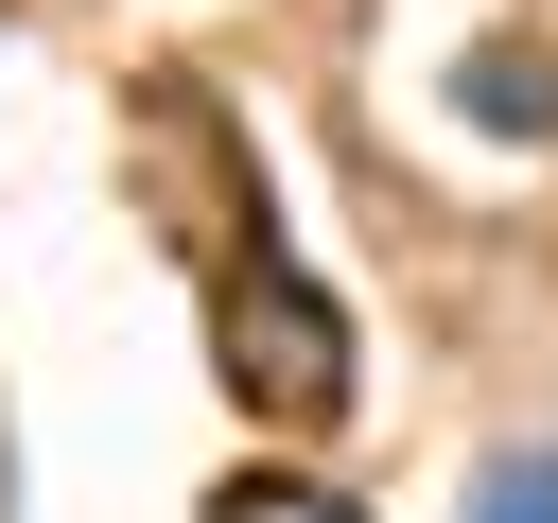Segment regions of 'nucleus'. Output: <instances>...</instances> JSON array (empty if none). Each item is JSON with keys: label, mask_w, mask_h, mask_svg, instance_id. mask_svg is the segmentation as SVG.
<instances>
[{"label": "nucleus", "mask_w": 558, "mask_h": 523, "mask_svg": "<svg viewBox=\"0 0 558 523\" xmlns=\"http://www.w3.org/2000/svg\"><path fill=\"white\" fill-rule=\"evenodd\" d=\"M192 523H366V506H349V488H314V471H227Z\"/></svg>", "instance_id": "3"}, {"label": "nucleus", "mask_w": 558, "mask_h": 523, "mask_svg": "<svg viewBox=\"0 0 558 523\" xmlns=\"http://www.w3.org/2000/svg\"><path fill=\"white\" fill-rule=\"evenodd\" d=\"M209 349H227V384H244V418H349V314L262 244V262H227L209 279Z\"/></svg>", "instance_id": "1"}, {"label": "nucleus", "mask_w": 558, "mask_h": 523, "mask_svg": "<svg viewBox=\"0 0 558 523\" xmlns=\"http://www.w3.org/2000/svg\"><path fill=\"white\" fill-rule=\"evenodd\" d=\"M471 523H558V453H506V471L471 488Z\"/></svg>", "instance_id": "4"}, {"label": "nucleus", "mask_w": 558, "mask_h": 523, "mask_svg": "<svg viewBox=\"0 0 558 523\" xmlns=\"http://www.w3.org/2000/svg\"><path fill=\"white\" fill-rule=\"evenodd\" d=\"M471 122H506V139L541 122V139H558V52H523V35H488V52H471Z\"/></svg>", "instance_id": "2"}]
</instances>
